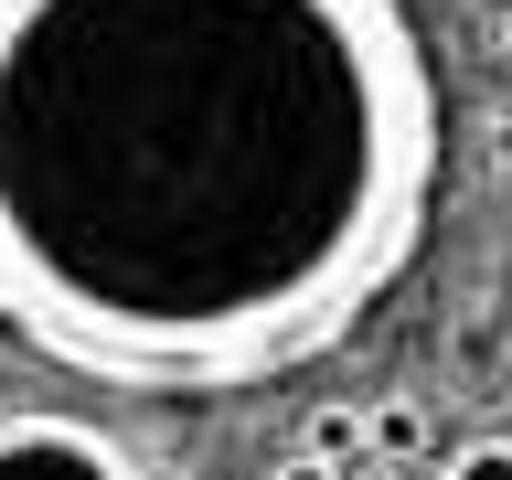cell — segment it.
<instances>
[{"mask_svg": "<svg viewBox=\"0 0 512 480\" xmlns=\"http://www.w3.org/2000/svg\"><path fill=\"white\" fill-rule=\"evenodd\" d=\"M299 448L342 470V459H363V448H374V427H363V406H310V427H299Z\"/></svg>", "mask_w": 512, "mask_h": 480, "instance_id": "3957f363", "label": "cell"}, {"mask_svg": "<svg viewBox=\"0 0 512 480\" xmlns=\"http://www.w3.org/2000/svg\"><path fill=\"white\" fill-rule=\"evenodd\" d=\"M0 480H150L118 427L75 406H11L0 416Z\"/></svg>", "mask_w": 512, "mask_h": 480, "instance_id": "7a4b0ae2", "label": "cell"}, {"mask_svg": "<svg viewBox=\"0 0 512 480\" xmlns=\"http://www.w3.org/2000/svg\"><path fill=\"white\" fill-rule=\"evenodd\" d=\"M438 480H512V427H491V438H459L438 459Z\"/></svg>", "mask_w": 512, "mask_h": 480, "instance_id": "5b68a950", "label": "cell"}, {"mask_svg": "<svg viewBox=\"0 0 512 480\" xmlns=\"http://www.w3.org/2000/svg\"><path fill=\"white\" fill-rule=\"evenodd\" d=\"M502 54H512V0H502Z\"/></svg>", "mask_w": 512, "mask_h": 480, "instance_id": "ba28073f", "label": "cell"}, {"mask_svg": "<svg viewBox=\"0 0 512 480\" xmlns=\"http://www.w3.org/2000/svg\"><path fill=\"white\" fill-rule=\"evenodd\" d=\"M363 427H374L384 459H427V406H416V395H384V406H363Z\"/></svg>", "mask_w": 512, "mask_h": 480, "instance_id": "277c9868", "label": "cell"}, {"mask_svg": "<svg viewBox=\"0 0 512 480\" xmlns=\"http://www.w3.org/2000/svg\"><path fill=\"white\" fill-rule=\"evenodd\" d=\"M342 480H406V459H384V448H363V459H342Z\"/></svg>", "mask_w": 512, "mask_h": 480, "instance_id": "8992f818", "label": "cell"}, {"mask_svg": "<svg viewBox=\"0 0 512 480\" xmlns=\"http://www.w3.org/2000/svg\"><path fill=\"white\" fill-rule=\"evenodd\" d=\"M406 0H0V331L107 395L331 352L438 214Z\"/></svg>", "mask_w": 512, "mask_h": 480, "instance_id": "6da1fadb", "label": "cell"}, {"mask_svg": "<svg viewBox=\"0 0 512 480\" xmlns=\"http://www.w3.org/2000/svg\"><path fill=\"white\" fill-rule=\"evenodd\" d=\"M267 480H342V470H331V459H310V448H288V459H278Z\"/></svg>", "mask_w": 512, "mask_h": 480, "instance_id": "52a82bcc", "label": "cell"}]
</instances>
